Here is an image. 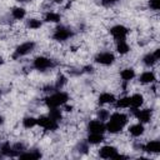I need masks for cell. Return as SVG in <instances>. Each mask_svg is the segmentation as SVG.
<instances>
[{"label":"cell","mask_w":160,"mask_h":160,"mask_svg":"<svg viewBox=\"0 0 160 160\" xmlns=\"http://www.w3.org/2000/svg\"><path fill=\"white\" fill-rule=\"evenodd\" d=\"M25 14H26V12H25V9H22V8H14V9L11 10V15H12V18L16 19V20L24 19Z\"/></svg>","instance_id":"24"},{"label":"cell","mask_w":160,"mask_h":160,"mask_svg":"<svg viewBox=\"0 0 160 160\" xmlns=\"http://www.w3.org/2000/svg\"><path fill=\"white\" fill-rule=\"evenodd\" d=\"M34 48H35V42H32V41H26V42H22V44H20L18 48H16V50H15V54H14V59H16V58H19V56H24V55H26V54H29V52H31L32 50H34Z\"/></svg>","instance_id":"4"},{"label":"cell","mask_w":160,"mask_h":160,"mask_svg":"<svg viewBox=\"0 0 160 160\" xmlns=\"http://www.w3.org/2000/svg\"><path fill=\"white\" fill-rule=\"evenodd\" d=\"M1 155H2V154H1V152H0V156H1Z\"/></svg>","instance_id":"39"},{"label":"cell","mask_w":160,"mask_h":160,"mask_svg":"<svg viewBox=\"0 0 160 160\" xmlns=\"http://www.w3.org/2000/svg\"><path fill=\"white\" fill-rule=\"evenodd\" d=\"M105 4H114V2H116L118 0H102Z\"/></svg>","instance_id":"33"},{"label":"cell","mask_w":160,"mask_h":160,"mask_svg":"<svg viewBox=\"0 0 160 160\" xmlns=\"http://www.w3.org/2000/svg\"><path fill=\"white\" fill-rule=\"evenodd\" d=\"M139 81L142 82V84H150L152 81H155V74L152 71H144L140 78H139Z\"/></svg>","instance_id":"15"},{"label":"cell","mask_w":160,"mask_h":160,"mask_svg":"<svg viewBox=\"0 0 160 160\" xmlns=\"http://www.w3.org/2000/svg\"><path fill=\"white\" fill-rule=\"evenodd\" d=\"M19 158H20V159H39V158H41V154H40L39 151H36V150H32V151H30V152L20 154Z\"/></svg>","instance_id":"25"},{"label":"cell","mask_w":160,"mask_h":160,"mask_svg":"<svg viewBox=\"0 0 160 160\" xmlns=\"http://www.w3.org/2000/svg\"><path fill=\"white\" fill-rule=\"evenodd\" d=\"M22 125H24V128H26V129H31V128H34L35 125H38V119H35V118H32V116H26V118H24V120H22Z\"/></svg>","instance_id":"23"},{"label":"cell","mask_w":160,"mask_h":160,"mask_svg":"<svg viewBox=\"0 0 160 160\" xmlns=\"http://www.w3.org/2000/svg\"><path fill=\"white\" fill-rule=\"evenodd\" d=\"M71 35H72V32L70 31V29H68L65 26H60V28L55 29L52 38L55 40H58V41H64V40H68Z\"/></svg>","instance_id":"7"},{"label":"cell","mask_w":160,"mask_h":160,"mask_svg":"<svg viewBox=\"0 0 160 160\" xmlns=\"http://www.w3.org/2000/svg\"><path fill=\"white\" fill-rule=\"evenodd\" d=\"M49 116H50L52 120H55V121H59V120L62 118V115H61V111H60L58 108H50V111H49Z\"/></svg>","instance_id":"26"},{"label":"cell","mask_w":160,"mask_h":160,"mask_svg":"<svg viewBox=\"0 0 160 160\" xmlns=\"http://www.w3.org/2000/svg\"><path fill=\"white\" fill-rule=\"evenodd\" d=\"M142 102H144V98H142L141 94H134V95L130 96V106L132 109L140 108L142 105Z\"/></svg>","instance_id":"13"},{"label":"cell","mask_w":160,"mask_h":160,"mask_svg":"<svg viewBox=\"0 0 160 160\" xmlns=\"http://www.w3.org/2000/svg\"><path fill=\"white\" fill-rule=\"evenodd\" d=\"M144 131H145V129H144V125H142V124H134V125H131V126L129 128L130 135H132V136H135V138L142 135Z\"/></svg>","instance_id":"14"},{"label":"cell","mask_w":160,"mask_h":160,"mask_svg":"<svg viewBox=\"0 0 160 160\" xmlns=\"http://www.w3.org/2000/svg\"><path fill=\"white\" fill-rule=\"evenodd\" d=\"M109 116H110V114H109V111H108L106 109H100V110L98 111V118H99V120H101V121L108 120Z\"/></svg>","instance_id":"29"},{"label":"cell","mask_w":160,"mask_h":160,"mask_svg":"<svg viewBox=\"0 0 160 160\" xmlns=\"http://www.w3.org/2000/svg\"><path fill=\"white\" fill-rule=\"evenodd\" d=\"M0 64H2V59L1 58H0Z\"/></svg>","instance_id":"38"},{"label":"cell","mask_w":160,"mask_h":160,"mask_svg":"<svg viewBox=\"0 0 160 160\" xmlns=\"http://www.w3.org/2000/svg\"><path fill=\"white\" fill-rule=\"evenodd\" d=\"M88 130H89L90 132H99V134H102V132L106 130V128H105V125H104V122H102L101 120H91V121L89 122V125H88Z\"/></svg>","instance_id":"11"},{"label":"cell","mask_w":160,"mask_h":160,"mask_svg":"<svg viewBox=\"0 0 160 160\" xmlns=\"http://www.w3.org/2000/svg\"><path fill=\"white\" fill-rule=\"evenodd\" d=\"M120 76H121V79L124 80V81H130V80H132L134 78H135V70L134 69H131V68H126V69H124L121 72H120Z\"/></svg>","instance_id":"16"},{"label":"cell","mask_w":160,"mask_h":160,"mask_svg":"<svg viewBox=\"0 0 160 160\" xmlns=\"http://www.w3.org/2000/svg\"><path fill=\"white\" fill-rule=\"evenodd\" d=\"M60 19H61V16L54 11H49L45 15V21H48V22H59Z\"/></svg>","instance_id":"22"},{"label":"cell","mask_w":160,"mask_h":160,"mask_svg":"<svg viewBox=\"0 0 160 160\" xmlns=\"http://www.w3.org/2000/svg\"><path fill=\"white\" fill-rule=\"evenodd\" d=\"M99 102L100 104H112V102H115V96L110 92H102L99 96Z\"/></svg>","instance_id":"18"},{"label":"cell","mask_w":160,"mask_h":160,"mask_svg":"<svg viewBox=\"0 0 160 160\" xmlns=\"http://www.w3.org/2000/svg\"><path fill=\"white\" fill-rule=\"evenodd\" d=\"M28 26L30 28V29H39V28H41V21L40 20H38V19H29L28 20Z\"/></svg>","instance_id":"28"},{"label":"cell","mask_w":160,"mask_h":160,"mask_svg":"<svg viewBox=\"0 0 160 160\" xmlns=\"http://www.w3.org/2000/svg\"><path fill=\"white\" fill-rule=\"evenodd\" d=\"M126 122H128V116L125 114H122V112H114L110 116V120L105 125V128H106V130L109 132L116 134V132H119L124 128V125Z\"/></svg>","instance_id":"1"},{"label":"cell","mask_w":160,"mask_h":160,"mask_svg":"<svg viewBox=\"0 0 160 160\" xmlns=\"http://www.w3.org/2000/svg\"><path fill=\"white\" fill-rule=\"evenodd\" d=\"M95 61L101 64V65H111L114 61H115V56L112 52H109V51H105V52H100L96 55L95 58Z\"/></svg>","instance_id":"8"},{"label":"cell","mask_w":160,"mask_h":160,"mask_svg":"<svg viewBox=\"0 0 160 160\" xmlns=\"http://www.w3.org/2000/svg\"><path fill=\"white\" fill-rule=\"evenodd\" d=\"M66 78L64 76V75H60L59 78H58V80H56V82H55V89L56 90H59V89H61L65 84H66Z\"/></svg>","instance_id":"30"},{"label":"cell","mask_w":160,"mask_h":160,"mask_svg":"<svg viewBox=\"0 0 160 160\" xmlns=\"http://www.w3.org/2000/svg\"><path fill=\"white\" fill-rule=\"evenodd\" d=\"M101 141H104V135L102 134L90 132V135L88 136V142L89 144H100Z\"/></svg>","instance_id":"19"},{"label":"cell","mask_w":160,"mask_h":160,"mask_svg":"<svg viewBox=\"0 0 160 160\" xmlns=\"http://www.w3.org/2000/svg\"><path fill=\"white\" fill-rule=\"evenodd\" d=\"M69 96L66 92L64 91H58L50 96H48L45 99V104L49 106V108H58V106H61L64 104H66Z\"/></svg>","instance_id":"2"},{"label":"cell","mask_w":160,"mask_h":160,"mask_svg":"<svg viewBox=\"0 0 160 160\" xmlns=\"http://www.w3.org/2000/svg\"><path fill=\"white\" fill-rule=\"evenodd\" d=\"M146 152H159L160 151V141L159 140H150L145 145L141 146Z\"/></svg>","instance_id":"12"},{"label":"cell","mask_w":160,"mask_h":160,"mask_svg":"<svg viewBox=\"0 0 160 160\" xmlns=\"http://www.w3.org/2000/svg\"><path fill=\"white\" fill-rule=\"evenodd\" d=\"M116 51L121 55H125L130 51V46L125 40H119L118 44H116Z\"/></svg>","instance_id":"17"},{"label":"cell","mask_w":160,"mask_h":160,"mask_svg":"<svg viewBox=\"0 0 160 160\" xmlns=\"http://www.w3.org/2000/svg\"><path fill=\"white\" fill-rule=\"evenodd\" d=\"M134 115L141 122H149L151 120V110L149 109H142V110L134 109Z\"/></svg>","instance_id":"10"},{"label":"cell","mask_w":160,"mask_h":160,"mask_svg":"<svg viewBox=\"0 0 160 160\" xmlns=\"http://www.w3.org/2000/svg\"><path fill=\"white\" fill-rule=\"evenodd\" d=\"M149 6H150V9L158 11L160 8V0H149Z\"/></svg>","instance_id":"31"},{"label":"cell","mask_w":160,"mask_h":160,"mask_svg":"<svg viewBox=\"0 0 160 160\" xmlns=\"http://www.w3.org/2000/svg\"><path fill=\"white\" fill-rule=\"evenodd\" d=\"M16 1H19V2H26L28 0H16Z\"/></svg>","instance_id":"37"},{"label":"cell","mask_w":160,"mask_h":160,"mask_svg":"<svg viewBox=\"0 0 160 160\" xmlns=\"http://www.w3.org/2000/svg\"><path fill=\"white\" fill-rule=\"evenodd\" d=\"M71 109H72V106H66V111H71Z\"/></svg>","instance_id":"35"},{"label":"cell","mask_w":160,"mask_h":160,"mask_svg":"<svg viewBox=\"0 0 160 160\" xmlns=\"http://www.w3.org/2000/svg\"><path fill=\"white\" fill-rule=\"evenodd\" d=\"M38 125L41 126V128H44L45 130H50V131H54V130L58 129V121L52 120L49 115L48 116H45V115L40 116L38 119Z\"/></svg>","instance_id":"3"},{"label":"cell","mask_w":160,"mask_h":160,"mask_svg":"<svg viewBox=\"0 0 160 160\" xmlns=\"http://www.w3.org/2000/svg\"><path fill=\"white\" fill-rule=\"evenodd\" d=\"M52 66H54L52 60H50V59H48V58H45V56H38V58H35V60H34V68H35L36 70L44 71V70H46V69H49V68H52Z\"/></svg>","instance_id":"6"},{"label":"cell","mask_w":160,"mask_h":160,"mask_svg":"<svg viewBox=\"0 0 160 160\" xmlns=\"http://www.w3.org/2000/svg\"><path fill=\"white\" fill-rule=\"evenodd\" d=\"M0 152L4 155V156H15V152L12 150V146L9 144V142H4L0 148Z\"/></svg>","instance_id":"20"},{"label":"cell","mask_w":160,"mask_h":160,"mask_svg":"<svg viewBox=\"0 0 160 160\" xmlns=\"http://www.w3.org/2000/svg\"><path fill=\"white\" fill-rule=\"evenodd\" d=\"M2 124H4V118L0 115V125H2Z\"/></svg>","instance_id":"34"},{"label":"cell","mask_w":160,"mask_h":160,"mask_svg":"<svg viewBox=\"0 0 160 160\" xmlns=\"http://www.w3.org/2000/svg\"><path fill=\"white\" fill-rule=\"evenodd\" d=\"M52 1H54V2H58V4H60V2H62L64 0H52Z\"/></svg>","instance_id":"36"},{"label":"cell","mask_w":160,"mask_h":160,"mask_svg":"<svg viewBox=\"0 0 160 160\" xmlns=\"http://www.w3.org/2000/svg\"><path fill=\"white\" fill-rule=\"evenodd\" d=\"M142 61H144V64H145V65H148V66H152V65H155V64H156L158 59H156L152 54H146V55L144 56Z\"/></svg>","instance_id":"27"},{"label":"cell","mask_w":160,"mask_h":160,"mask_svg":"<svg viewBox=\"0 0 160 160\" xmlns=\"http://www.w3.org/2000/svg\"><path fill=\"white\" fill-rule=\"evenodd\" d=\"M158 60H159V58H160V49H156L155 51H154V54H152Z\"/></svg>","instance_id":"32"},{"label":"cell","mask_w":160,"mask_h":160,"mask_svg":"<svg viewBox=\"0 0 160 160\" xmlns=\"http://www.w3.org/2000/svg\"><path fill=\"white\" fill-rule=\"evenodd\" d=\"M110 34L116 41H119V40H125V38L129 34V30L124 25H115L110 29Z\"/></svg>","instance_id":"5"},{"label":"cell","mask_w":160,"mask_h":160,"mask_svg":"<svg viewBox=\"0 0 160 160\" xmlns=\"http://www.w3.org/2000/svg\"><path fill=\"white\" fill-rule=\"evenodd\" d=\"M115 106L118 109L129 108L130 106V96H124V98H120L119 100H115Z\"/></svg>","instance_id":"21"},{"label":"cell","mask_w":160,"mask_h":160,"mask_svg":"<svg viewBox=\"0 0 160 160\" xmlns=\"http://www.w3.org/2000/svg\"><path fill=\"white\" fill-rule=\"evenodd\" d=\"M99 155L100 158H104V159H115V156L118 155V150L114 146L106 145L99 150Z\"/></svg>","instance_id":"9"}]
</instances>
